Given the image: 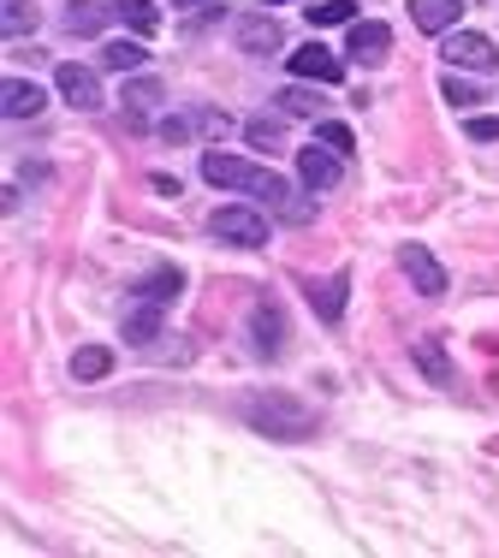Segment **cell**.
<instances>
[{
	"instance_id": "5b68a950",
	"label": "cell",
	"mask_w": 499,
	"mask_h": 558,
	"mask_svg": "<svg viewBox=\"0 0 499 558\" xmlns=\"http://www.w3.org/2000/svg\"><path fill=\"white\" fill-rule=\"evenodd\" d=\"M440 54H446V65H464V72H494V65H499L494 43H488V36H476V31H446Z\"/></svg>"
},
{
	"instance_id": "9a60e30c",
	"label": "cell",
	"mask_w": 499,
	"mask_h": 558,
	"mask_svg": "<svg viewBox=\"0 0 499 558\" xmlns=\"http://www.w3.org/2000/svg\"><path fill=\"white\" fill-rule=\"evenodd\" d=\"M108 19H113V0H72L65 7V31L72 36H101Z\"/></svg>"
},
{
	"instance_id": "cb8c5ba5",
	"label": "cell",
	"mask_w": 499,
	"mask_h": 558,
	"mask_svg": "<svg viewBox=\"0 0 499 558\" xmlns=\"http://www.w3.org/2000/svg\"><path fill=\"white\" fill-rule=\"evenodd\" d=\"M0 31H7V36H31V31H36V7H31V0H7V12H0Z\"/></svg>"
},
{
	"instance_id": "44dd1931",
	"label": "cell",
	"mask_w": 499,
	"mask_h": 558,
	"mask_svg": "<svg viewBox=\"0 0 499 558\" xmlns=\"http://www.w3.org/2000/svg\"><path fill=\"white\" fill-rule=\"evenodd\" d=\"M273 101H280V113H321V96H315L309 77H297V84H292V89H280Z\"/></svg>"
},
{
	"instance_id": "8fae6325",
	"label": "cell",
	"mask_w": 499,
	"mask_h": 558,
	"mask_svg": "<svg viewBox=\"0 0 499 558\" xmlns=\"http://www.w3.org/2000/svg\"><path fill=\"white\" fill-rule=\"evenodd\" d=\"M458 19H464V0H411V24L428 36L458 31Z\"/></svg>"
},
{
	"instance_id": "d6986e66",
	"label": "cell",
	"mask_w": 499,
	"mask_h": 558,
	"mask_svg": "<svg viewBox=\"0 0 499 558\" xmlns=\"http://www.w3.org/2000/svg\"><path fill=\"white\" fill-rule=\"evenodd\" d=\"M113 19H125L137 36H155V31H161V12H155V0H113Z\"/></svg>"
},
{
	"instance_id": "4fadbf2b",
	"label": "cell",
	"mask_w": 499,
	"mask_h": 558,
	"mask_svg": "<svg viewBox=\"0 0 499 558\" xmlns=\"http://www.w3.org/2000/svg\"><path fill=\"white\" fill-rule=\"evenodd\" d=\"M42 89L36 84H24V77H7V84H0V113L7 119H31V113H42Z\"/></svg>"
},
{
	"instance_id": "484cf974",
	"label": "cell",
	"mask_w": 499,
	"mask_h": 558,
	"mask_svg": "<svg viewBox=\"0 0 499 558\" xmlns=\"http://www.w3.org/2000/svg\"><path fill=\"white\" fill-rule=\"evenodd\" d=\"M315 137H321L327 149H339V155H357V137H351L345 119H321V125H315Z\"/></svg>"
},
{
	"instance_id": "3957f363",
	"label": "cell",
	"mask_w": 499,
	"mask_h": 558,
	"mask_svg": "<svg viewBox=\"0 0 499 558\" xmlns=\"http://www.w3.org/2000/svg\"><path fill=\"white\" fill-rule=\"evenodd\" d=\"M208 232L227 238V244H244V250L268 244V220H261V208H249V203H220L215 215H208Z\"/></svg>"
},
{
	"instance_id": "7402d4cb",
	"label": "cell",
	"mask_w": 499,
	"mask_h": 558,
	"mask_svg": "<svg viewBox=\"0 0 499 558\" xmlns=\"http://www.w3.org/2000/svg\"><path fill=\"white\" fill-rule=\"evenodd\" d=\"M143 43H108L101 48V65H108V72H143Z\"/></svg>"
},
{
	"instance_id": "4dcf8cb0",
	"label": "cell",
	"mask_w": 499,
	"mask_h": 558,
	"mask_svg": "<svg viewBox=\"0 0 499 558\" xmlns=\"http://www.w3.org/2000/svg\"><path fill=\"white\" fill-rule=\"evenodd\" d=\"M173 7H203V0H173Z\"/></svg>"
},
{
	"instance_id": "9c48e42d",
	"label": "cell",
	"mask_w": 499,
	"mask_h": 558,
	"mask_svg": "<svg viewBox=\"0 0 499 558\" xmlns=\"http://www.w3.org/2000/svg\"><path fill=\"white\" fill-rule=\"evenodd\" d=\"M285 60H292V77H309V84H339V77H345V60H339L333 48H321V43H304Z\"/></svg>"
},
{
	"instance_id": "52a82bcc",
	"label": "cell",
	"mask_w": 499,
	"mask_h": 558,
	"mask_svg": "<svg viewBox=\"0 0 499 558\" xmlns=\"http://www.w3.org/2000/svg\"><path fill=\"white\" fill-rule=\"evenodd\" d=\"M249 344H256L261 363H273V356L285 351V315H280V303H256V310H249Z\"/></svg>"
},
{
	"instance_id": "f546056e",
	"label": "cell",
	"mask_w": 499,
	"mask_h": 558,
	"mask_svg": "<svg viewBox=\"0 0 499 558\" xmlns=\"http://www.w3.org/2000/svg\"><path fill=\"white\" fill-rule=\"evenodd\" d=\"M256 7H285V0H256Z\"/></svg>"
},
{
	"instance_id": "5bb4252c",
	"label": "cell",
	"mask_w": 499,
	"mask_h": 558,
	"mask_svg": "<svg viewBox=\"0 0 499 558\" xmlns=\"http://www.w3.org/2000/svg\"><path fill=\"white\" fill-rule=\"evenodd\" d=\"M179 291H185V274H179V268H155V274H143L137 286H131V298H143V303H161V310H167V303H173Z\"/></svg>"
},
{
	"instance_id": "83f0119b",
	"label": "cell",
	"mask_w": 499,
	"mask_h": 558,
	"mask_svg": "<svg viewBox=\"0 0 499 558\" xmlns=\"http://www.w3.org/2000/svg\"><path fill=\"white\" fill-rule=\"evenodd\" d=\"M244 137L256 143V149H273V143H280V119H249Z\"/></svg>"
},
{
	"instance_id": "277c9868",
	"label": "cell",
	"mask_w": 499,
	"mask_h": 558,
	"mask_svg": "<svg viewBox=\"0 0 499 558\" xmlns=\"http://www.w3.org/2000/svg\"><path fill=\"white\" fill-rule=\"evenodd\" d=\"M54 89L72 101L77 113H96L101 101H108V96H101V77L89 72V65H77V60H60V65H54Z\"/></svg>"
},
{
	"instance_id": "30bf717a",
	"label": "cell",
	"mask_w": 499,
	"mask_h": 558,
	"mask_svg": "<svg viewBox=\"0 0 499 558\" xmlns=\"http://www.w3.org/2000/svg\"><path fill=\"white\" fill-rule=\"evenodd\" d=\"M232 36H239V48H244V54H280V43H285V31H280V24H273L268 19V12H249V19H239V31H232Z\"/></svg>"
},
{
	"instance_id": "f1b7e54d",
	"label": "cell",
	"mask_w": 499,
	"mask_h": 558,
	"mask_svg": "<svg viewBox=\"0 0 499 558\" xmlns=\"http://www.w3.org/2000/svg\"><path fill=\"white\" fill-rule=\"evenodd\" d=\"M470 143H499V113H470Z\"/></svg>"
},
{
	"instance_id": "e0dca14e",
	"label": "cell",
	"mask_w": 499,
	"mask_h": 558,
	"mask_svg": "<svg viewBox=\"0 0 499 558\" xmlns=\"http://www.w3.org/2000/svg\"><path fill=\"white\" fill-rule=\"evenodd\" d=\"M416 368H423L428 380H435V387H452V356H446V344L440 339H416Z\"/></svg>"
},
{
	"instance_id": "7a4b0ae2",
	"label": "cell",
	"mask_w": 499,
	"mask_h": 558,
	"mask_svg": "<svg viewBox=\"0 0 499 558\" xmlns=\"http://www.w3.org/2000/svg\"><path fill=\"white\" fill-rule=\"evenodd\" d=\"M244 422H249V428H261L268 440H309V434H315V416L297 404L292 392H261V398H249V404H244Z\"/></svg>"
},
{
	"instance_id": "4316f807",
	"label": "cell",
	"mask_w": 499,
	"mask_h": 558,
	"mask_svg": "<svg viewBox=\"0 0 499 558\" xmlns=\"http://www.w3.org/2000/svg\"><path fill=\"white\" fill-rule=\"evenodd\" d=\"M120 101H125L131 113H143V108H155V101H161V84H155V77H137V84H131Z\"/></svg>"
},
{
	"instance_id": "603a6c76",
	"label": "cell",
	"mask_w": 499,
	"mask_h": 558,
	"mask_svg": "<svg viewBox=\"0 0 499 558\" xmlns=\"http://www.w3.org/2000/svg\"><path fill=\"white\" fill-rule=\"evenodd\" d=\"M440 96L452 101V108H476V101H482V89H476V84H464V77H458V65H446V77H440Z\"/></svg>"
},
{
	"instance_id": "d4e9b609",
	"label": "cell",
	"mask_w": 499,
	"mask_h": 558,
	"mask_svg": "<svg viewBox=\"0 0 499 558\" xmlns=\"http://www.w3.org/2000/svg\"><path fill=\"white\" fill-rule=\"evenodd\" d=\"M309 24H357V0H315Z\"/></svg>"
},
{
	"instance_id": "7c38bea8",
	"label": "cell",
	"mask_w": 499,
	"mask_h": 558,
	"mask_svg": "<svg viewBox=\"0 0 499 558\" xmlns=\"http://www.w3.org/2000/svg\"><path fill=\"white\" fill-rule=\"evenodd\" d=\"M387 48H392V31L387 24H351V43H345V54H357L363 65H375V60H387Z\"/></svg>"
},
{
	"instance_id": "ffe728a7",
	"label": "cell",
	"mask_w": 499,
	"mask_h": 558,
	"mask_svg": "<svg viewBox=\"0 0 499 558\" xmlns=\"http://www.w3.org/2000/svg\"><path fill=\"white\" fill-rule=\"evenodd\" d=\"M113 368V351L108 344H84V351L72 356V380H101Z\"/></svg>"
},
{
	"instance_id": "2e32d148",
	"label": "cell",
	"mask_w": 499,
	"mask_h": 558,
	"mask_svg": "<svg viewBox=\"0 0 499 558\" xmlns=\"http://www.w3.org/2000/svg\"><path fill=\"white\" fill-rule=\"evenodd\" d=\"M345 291H351V279H345V274H333V279H315V286H309V303H315V315H321V322H339V315H345Z\"/></svg>"
},
{
	"instance_id": "ac0fdd59",
	"label": "cell",
	"mask_w": 499,
	"mask_h": 558,
	"mask_svg": "<svg viewBox=\"0 0 499 558\" xmlns=\"http://www.w3.org/2000/svg\"><path fill=\"white\" fill-rule=\"evenodd\" d=\"M155 333H161V303H143V298H131V315H125V339H131V344H149Z\"/></svg>"
},
{
	"instance_id": "ba28073f",
	"label": "cell",
	"mask_w": 499,
	"mask_h": 558,
	"mask_svg": "<svg viewBox=\"0 0 499 558\" xmlns=\"http://www.w3.org/2000/svg\"><path fill=\"white\" fill-rule=\"evenodd\" d=\"M297 179H304V191H333L339 179H345V167H339V149H297Z\"/></svg>"
},
{
	"instance_id": "8992f818",
	"label": "cell",
	"mask_w": 499,
	"mask_h": 558,
	"mask_svg": "<svg viewBox=\"0 0 499 558\" xmlns=\"http://www.w3.org/2000/svg\"><path fill=\"white\" fill-rule=\"evenodd\" d=\"M399 268H404V279H411V291H423V298H440L446 291V268H440V256L428 244H404Z\"/></svg>"
},
{
	"instance_id": "6da1fadb",
	"label": "cell",
	"mask_w": 499,
	"mask_h": 558,
	"mask_svg": "<svg viewBox=\"0 0 499 558\" xmlns=\"http://www.w3.org/2000/svg\"><path fill=\"white\" fill-rule=\"evenodd\" d=\"M203 179H208V184H220V191H249L261 208H273V215H280V220H292V226H304V220L315 215L309 203H297V196H292V184H285L280 172L249 167V161H239V155L208 149V155H203Z\"/></svg>"
}]
</instances>
